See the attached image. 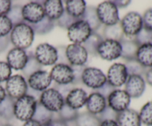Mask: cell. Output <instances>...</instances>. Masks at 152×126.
Returning a JSON list of instances; mask_svg holds the SVG:
<instances>
[{"instance_id":"20","label":"cell","mask_w":152,"mask_h":126,"mask_svg":"<svg viewBox=\"0 0 152 126\" xmlns=\"http://www.w3.org/2000/svg\"><path fill=\"white\" fill-rule=\"evenodd\" d=\"M87 99V93L83 89L74 87L66 96L65 102L71 108L78 110L86 105Z\"/></svg>"},{"instance_id":"30","label":"cell","mask_w":152,"mask_h":126,"mask_svg":"<svg viewBox=\"0 0 152 126\" xmlns=\"http://www.w3.org/2000/svg\"><path fill=\"white\" fill-rule=\"evenodd\" d=\"M75 122L77 126H99L101 124V120L97 116L88 111L79 114Z\"/></svg>"},{"instance_id":"51","label":"cell","mask_w":152,"mask_h":126,"mask_svg":"<svg viewBox=\"0 0 152 126\" xmlns=\"http://www.w3.org/2000/svg\"><path fill=\"white\" fill-rule=\"evenodd\" d=\"M112 2L117 6V8H123L127 7L131 3V1H123V0H117V1H112Z\"/></svg>"},{"instance_id":"21","label":"cell","mask_w":152,"mask_h":126,"mask_svg":"<svg viewBox=\"0 0 152 126\" xmlns=\"http://www.w3.org/2000/svg\"><path fill=\"white\" fill-rule=\"evenodd\" d=\"M116 122L119 126H142L139 114L130 108L118 113Z\"/></svg>"},{"instance_id":"34","label":"cell","mask_w":152,"mask_h":126,"mask_svg":"<svg viewBox=\"0 0 152 126\" xmlns=\"http://www.w3.org/2000/svg\"><path fill=\"white\" fill-rule=\"evenodd\" d=\"M124 65L127 70L129 76L139 75L142 76L143 75H145L147 71V68L142 66L136 59L126 61V64Z\"/></svg>"},{"instance_id":"49","label":"cell","mask_w":152,"mask_h":126,"mask_svg":"<svg viewBox=\"0 0 152 126\" xmlns=\"http://www.w3.org/2000/svg\"><path fill=\"white\" fill-rule=\"evenodd\" d=\"M10 42V40L9 35L4 37H0V53L6 50V48L8 47Z\"/></svg>"},{"instance_id":"23","label":"cell","mask_w":152,"mask_h":126,"mask_svg":"<svg viewBox=\"0 0 152 126\" xmlns=\"http://www.w3.org/2000/svg\"><path fill=\"white\" fill-rule=\"evenodd\" d=\"M120 43L122 47L121 57L123 59H124L126 61L136 59L137 51L140 45L134 39V37L126 38L124 36V37L120 40Z\"/></svg>"},{"instance_id":"15","label":"cell","mask_w":152,"mask_h":126,"mask_svg":"<svg viewBox=\"0 0 152 126\" xmlns=\"http://www.w3.org/2000/svg\"><path fill=\"white\" fill-rule=\"evenodd\" d=\"M50 75L52 80L57 84H73L74 82V73L69 65L56 64L52 68Z\"/></svg>"},{"instance_id":"28","label":"cell","mask_w":152,"mask_h":126,"mask_svg":"<svg viewBox=\"0 0 152 126\" xmlns=\"http://www.w3.org/2000/svg\"><path fill=\"white\" fill-rule=\"evenodd\" d=\"M14 99L6 96L4 100L0 102V117L5 120L12 119L14 117Z\"/></svg>"},{"instance_id":"42","label":"cell","mask_w":152,"mask_h":126,"mask_svg":"<svg viewBox=\"0 0 152 126\" xmlns=\"http://www.w3.org/2000/svg\"><path fill=\"white\" fill-rule=\"evenodd\" d=\"M117 114H118V113L114 111V110H112L110 107H108V105H107V107L105 108V110H104L102 113H100L97 117H99V119L101 120V122L105 121V120H115L116 121Z\"/></svg>"},{"instance_id":"18","label":"cell","mask_w":152,"mask_h":126,"mask_svg":"<svg viewBox=\"0 0 152 126\" xmlns=\"http://www.w3.org/2000/svg\"><path fill=\"white\" fill-rule=\"evenodd\" d=\"M28 53L23 49L13 47L7 55V63L11 69L20 71L24 68L28 62Z\"/></svg>"},{"instance_id":"44","label":"cell","mask_w":152,"mask_h":126,"mask_svg":"<svg viewBox=\"0 0 152 126\" xmlns=\"http://www.w3.org/2000/svg\"><path fill=\"white\" fill-rule=\"evenodd\" d=\"M86 68V67L85 65L83 66H71L73 73H74V82H73L74 85L82 82V75H83V72Z\"/></svg>"},{"instance_id":"16","label":"cell","mask_w":152,"mask_h":126,"mask_svg":"<svg viewBox=\"0 0 152 126\" xmlns=\"http://www.w3.org/2000/svg\"><path fill=\"white\" fill-rule=\"evenodd\" d=\"M52 79L50 74L46 71H38L31 74L28 79L29 87L37 91H44L51 84Z\"/></svg>"},{"instance_id":"38","label":"cell","mask_w":152,"mask_h":126,"mask_svg":"<svg viewBox=\"0 0 152 126\" xmlns=\"http://www.w3.org/2000/svg\"><path fill=\"white\" fill-rule=\"evenodd\" d=\"M13 25L6 15L0 16V37L8 36L13 29Z\"/></svg>"},{"instance_id":"50","label":"cell","mask_w":152,"mask_h":126,"mask_svg":"<svg viewBox=\"0 0 152 126\" xmlns=\"http://www.w3.org/2000/svg\"><path fill=\"white\" fill-rule=\"evenodd\" d=\"M44 126H68L65 122L59 119H53Z\"/></svg>"},{"instance_id":"56","label":"cell","mask_w":152,"mask_h":126,"mask_svg":"<svg viewBox=\"0 0 152 126\" xmlns=\"http://www.w3.org/2000/svg\"><path fill=\"white\" fill-rule=\"evenodd\" d=\"M6 96H7V93H6L5 89L2 86L0 85V102H1L4 100Z\"/></svg>"},{"instance_id":"17","label":"cell","mask_w":152,"mask_h":126,"mask_svg":"<svg viewBox=\"0 0 152 126\" xmlns=\"http://www.w3.org/2000/svg\"><path fill=\"white\" fill-rule=\"evenodd\" d=\"M125 90L131 98L137 99L143 94L145 89V81L139 75H130L126 82Z\"/></svg>"},{"instance_id":"6","label":"cell","mask_w":152,"mask_h":126,"mask_svg":"<svg viewBox=\"0 0 152 126\" xmlns=\"http://www.w3.org/2000/svg\"><path fill=\"white\" fill-rule=\"evenodd\" d=\"M28 87V83L25 77L20 74L11 76L6 81V93L13 99H17L25 96L27 93Z\"/></svg>"},{"instance_id":"57","label":"cell","mask_w":152,"mask_h":126,"mask_svg":"<svg viewBox=\"0 0 152 126\" xmlns=\"http://www.w3.org/2000/svg\"><path fill=\"white\" fill-rule=\"evenodd\" d=\"M1 126H13V125H10V124H4V125H2Z\"/></svg>"},{"instance_id":"4","label":"cell","mask_w":152,"mask_h":126,"mask_svg":"<svg viewBox=\"0 0 152 126\" xmlns=\"http://www.w3.org/2000/svg\"><path fill=\"white\" fill-rule=\"evenodd\" d=\"M120 22L124 36L129 38H134L143 28L142 16L137 12H129Z\"/></svg>"},{"instance_id":"9","label":"cell","mask_w":152,"mask_h":126,"mask_svg":"<svg viewBox=\"0 0 152 126\" xmlns=\"http://www.w3.org/2000/svg\"><path fill=\"white\" fill-rule=\"evenodd\" d=\"M106 82V76L99 68L87 67L83 71L82 75V82L87 87L97 90Z\"/></svg>"},{"instance_id":"40","label":"cell","mask_w":152,"mask_h":126,"mask_svg":"<svg viewBox=\"0 0 152 126\" xmlns=\"http://www.w3.org/2000/svg\"><path fill=\"white\" fill-rule=\"evenodd\" d=\"M77 20H78V19H75V18L70 16V15L65 10L64 13H62V16H60V18L57 20V25H59L60 28L68 30V28H69L72 24H74V22H77Z\"/></svg>"},{"instance_id":"7","label":"cell","mask_w":152,"mask_h":126,"mask_svg":"<svg viewBox=\"0 0 152 126\" xmlns=\"http://www.w3.org/2000/svg\"><path fill=\"white\" fill-rule=\"evenodd\" d=\"M92 33L87 22L79 19L68 28V37L74 44H83Z\"/></svg>"},{"instance_id":"31","label":"cell","mask_w":152,"mask_h":126,"mask_svg":"<svg viewBox=\"0 0 152 126\" xmlns=\"http://www.w3.org/2000/svg\"><path fill=\"white\" fill-rule=\"evenodd\" d=\"M103 36L105 39H111L120 42L124 37L120 22L110 26H105L103 29Z\"/></svg>"},{"instance_id":"19","label":"cell","mask_w":152,"mask_h":126,"mask_svg":"<svg viewBox=\"0 0 152 126\" xmlns=\"http://www.w3.org/2000/svg\"><path fill=\"white\" fill-rule=\"evenodd\" d=\"M86 105L88 112L97 116L105 110L108 105L107 99L100 93L95 91L88 96Z\"/></svg>"},{"instance_id":"26","label":"cell","mask_w":152,"mask_h":126,"mask_svg":"<svg viewBox=\"0 0 152 126\" xmlns=\"http://www.w3.org/2000/svg\"><path fill=\"white\" fill-rule=\"evenodd\" d=\"M81 19L87 22L88 25L90 26L91 29L94 32H96V31L100 28L101 25H102L98 19L96 7H93V6L86 7L84 14L82 16Z\"/></svg>"},{"instance_id":"43","label":"cell","mask_w":152,"mask_h":126,"mask_svg":"<svg viewBox=\"0 0 152 126\" xmlns=\"http://www.w3.org/2000/svg\"><path fill=\"white\" fill-rule=\"evenodd\" d=\"M142 18V25L143 28L152 31V8L148 9L144 13Z\"/></svg>"},{"instance_id":"22","label":"cell","mask_w":152,"mask_h":126,"mask_svg":"<svg viewBox=\"0 0 152 126\" xmlns=\"http://www.w3.org/2000/svg\"><path fill=\"white\" fill-rule=\"evenodd\" d=\"M42 6L45 16L52 21H57L65 11L62 1L60 0H47L43 1Z\"/></svg>"},{"instance_id":"53","label":"cell","mask_w":152,"mask_h":126,"mask_svg":"<svg viewBox=\"0 0 152 126\" xmlns=\"http://www.w3.org/2000/svg\"><path fill=\"white\" fill-rule=\"evenodd\" d=\"M26 94L30 95V96H33V97H34L36 99H38V98H39V99L40 95H41V93H40V92L37 91V90H33L32 88H31V87H28V90H27V93H26Z\"/></svg>"},{"instance_id":"36","label":"cell","mask_w":152,"mask_h":126,"mask_svg":"<svg viewBox=\"0 0 152 126\" xmlns=\"http://www.w3.org/2000/svg\"><path fill=\"white\" fill-rule=\"evenodd\" d=\"M22 6L19 4H14L12 5L11 8L7 13V17L10 19L13 26L22 23L24 22L23 17H22Z\"/></svg>"},{"instance_id":"52","label":"cell","mask_w":152,"mask_h":126,"mask_svg":"<svg viewBox=\"0 0 152 126\" xmlns=\"http://www.w3.org/2000/svg\"><path fill=\"white\" fill-rule=\"evenodd\" d=\"M145 77L146 82L152 87V68L147 70L145 74Z\"/></svg>"},{"instance_id":"37","label":"cell","mask_w":152,"mask_h":126,"mask_svg":"<svg viewBox=\"0 0 152 126\" xmlns=\"http://www.w3.org/2000/svg\"><path fill=\"white\" fill-rule=\"evenodd\" d=\"M139 115L141 122L147 126H152V101L142 106Z\"/></svg>"},{"instance_id":"3","label":"cell","mask_w":152,"mask_h":126,"mask_svg":"<svg viewBox=\"0 0 152 126\" xmlns=\"http://www.w3.org/2000/svg\"><path fill=\"white\" fill-rule=\"evenodd\" d=\"M96 9L99 22L105 26L114 25L120 22L118 8L112 1H103Z\"/></svg>"},{"instance_id":"48","label":"cell","mask_w":152,"mask_h":126,"mask_svg":"<svg viewBox=\"0 0 152 126\" xmlns=\"http://www.w3.org/2000/svg\"><path fill=\"white\" fill-rule=\"evenodd\" d=\"M11 7V1H10V0H0V16L7 15Z\"/></svg>"},{"instance_id":"8","label":"cell","mask_w":152,"mask_h":126,"mask_svg":"<svg viewBox=\"0 0 152 126\" xmlns=\"http://www.w3.org/2000/svg\"><path fill=\"white\" fill-rule=\"evenodd\" d=\"M34 56L37 62L42 66L56 65L58 59L57 50L48 43H42L36 47Z\"/></svg>"},{"instance_id":"35","label":"cell","mask_w":152,"mask_h":126,"mask_svg":"<svg viewBox=\"0 0 152 126\" xmlns=\"http://www.w3.org/2000/svg\"><path fill=\"white\" fill-rule=\"evenodd\" d=\"M59 119L65 122H74L77 119V117L79 115L78 111L74 108H71L66 104L63 105L60 111L58 112Z\"/></svg>"},{"instance_id":"5","label":"cell","mask_w":152,"mask_h":126,"mask_svg":"<svg viewBox=\"0 0 152 126\" xmlns=\"http://www.w3.org/2000/svg\"><path fill=\"white\" fill-rule=\"evenodd\" d=\"M39 102L46 109L53 113L59 112L65 104L63 96L53 87L42 92Z\"/></svg>"},{"instance_id":"47","label":"cell","mask_w":152,"mask_h":126,"mask_svg":"<svg viewBox=\"0 0 152 126\" xmlns=\"http://www.w3.org/2000/svg\"><path fill=\"white\" fill-rule=\"evenodd\" d=\"M114 90H115V87L111 86L108 82H106L102 87H99V89H97V91L96 92L100 93L101 95H102V96L107 99L108 96H109V95L111 94V93H112Z\"/></svg>"},{"instance_id":"14","label":"cell","mask_w":152,"mask_h":126,"mask_svg":"<svg viewBox=\"0 0 152 126\" xmlns=\"http://www.w3.org/2000/svg\"><path fill=\"white\" fill-rule=\"evenodd\" d=\"M129 77L127 70L124 64L114 63L107 73V82L114 87H120L126 84Z\"/></svg>"},{"instance_id":"13","label":"cell","mask_w":152,"mask_h":126,"mask_svg":"<svg viewBox=\"0 0 152 126\" xmlns=\"http://www.w3.org/2000/svg\"><path fill=\"white\" fill-rule=\"evenodd\" d=\"M131 103V97L126 90L115 89L107 98V105L117 113L128 109Z\"/></svg>"},{"instance_id":"32","label":"cell","mask_w":152,"mask_h":126,"mask_svg":"<svg viewBox=\"0 0 152 126\" xmlns=\"http://www.w3.org/2000/svg\"><path fill=\"white\" fill-rule=\"evenodd\" d=\"M29 25L33 29L34 34L44 35V34H48L49 32H50L53 29V28H54V21L50 20V19L45 16L38 23L32 24V25Z\"/></svg>"},{"instance_id":"27","label":"cell","mask_w":152,"mask_h":126,"mask_svg":"<svg viewBox=\"0 0 152 126\" xmlns=\"http://www.w3.org/2000/svg\"><path fill=\"white\" fill-rule=\"evenodd\" d=\"M103 38L96 32L92 31L90 36L83 43V46L85 47L88 53L92 56H97V48L99 44L102 42Z\"/></svg>"},{"instance_id":"45","label":"cell","mask_w":152,"mask_h":126,"mask_svg":"<svg viewBox=\"0 0 152 126\" xmlns=\"http://www.w3.org/2000/svg\"><path fill=\"white\" fill-rule=\"evenodd\" d=\"M74 84H56V85L54 86L53 88L56 89L59 93H61L62 96L64 97V99H65L67 95L68 94L70 91H71L72 89L74 88Z\"/></svg>"},{"instance_id":"2","label":"cell","mask_w":152,"mask_h":126,"mask_svg":"<svg viewBox=\"0 0 152 126\" xmlns=\"http://www.w3.org/2000/svg\"><path fill=\"white\" fill-rule=\"evenodd\" d=\"M38 101L33 96L25 94L14 102V117L20 121L32 119Z\"/></svg>"},{"instance_id":"12","label":"cell","mask_w":152,"mask_h":126,"mask_svg":"<svg viewBox=\"0 0 152 126\" xmlns=\"http://www.w3.org/2000/svg\"><path fill=\"white\" fill-rule=\"evenodd\" d=\"M22 17L24 22L32 25L37 24L45 16L42 4L38 1H31L22 7Z\"/></svg>"},{"instance_id":"33","label":"cell","mask_w":152,"mask_h":126,"mask_svg":"<svg viewBox=\"0 0 152 126\" xmlns=\"http://www.w3.org/2000/svg\"><path fill=\"white\" fill-rule=\"evenodd\" d=\"M28 62L22 69V74L27 79H28V77L34 73L42 70V65L37 62L35 56H34V53L32 51H30L28 53Z\"/></svg>"},{"instance_id":"39","label":"cell","mask_w":152,"mask_h":126,"mask_svg":"<svg viewBox=\"0 0 152 126\" xmlns=\"http://www.w3.org/2000/svg\"><path fill=\"white\" fill-rule=\"evenodd\" d=\"M134 39L139 45L143 44H152V31L142 28L139 34L135 36Z\"/></svg>"},{"instance_id":"11","label":"cell","mask_w":152,"mask_h":126,"mask_svg":"<svg viewBox=\"0 0 152 126\" xmlns=\"http://www.w3.org/2000/svg\"><path fill=\"white\" fill-rule=\"evenodd\" d=\"M67 59L71 66H83L88 61V53L80 44H70L65 49Z\"/></svg>"},{"instance_id":"25","label":"cell","mask_w":152,"mask_h":126,"mask_svg":"<svg viewBox=\"0 0 152 126\" xmlns=\"http://www.w3.org/2000/svg\"><path fill=\"white\" fill-rule=\"evenodd\" d=\"M136 59L145 68H152V44L140 45L137 51Z\"/></svg>"},{"instance_id":"54","label":"cell","mask_w":152,"mask_h":126,"mask_svg":"<svg viewBox=\"0 0 152 126\" xmlns=\"http://www.w3.org/2000/svg\"><path fill=\"white\" fill-rule=\"evenodd\" d=\"M99 126H119L115 120H105L101 122Z\"/></svg>"},{"instance_id":"24","label":"cell","mask_w":152,"mask_h":126,"mask_svg":"<svg viewBox=\"0 0 152 126\" xmlns=\"http://www.w3.org/2000/svg\"><path fill=\"white\" fill-rule=\"evenodd\" d=\"M86 7L84 0H68L65 1V10L70 16L79 20L84 14Z\"/></svg>"},{"instance_id":"41","label":"cell","mask_w":152,"mask_h":126,"mask_svg":"<svg viewBox=\"0 0 152 126\" xmlns=\"http://www.w3.org/2000/svg\"><path fill=\"white\" fill-rule=\"evenodd\" d=\"M11 68L5 62H0V82H6L11 76Z\"/></svg>"},{"instance_id":"46","label":"cell","mask_w":152,"mask_h":126,"mask_svg":"<svg viewBox=\"0 0 152 126\" xmlns=\"http://www.w3.org/2000/svg\"><path fill=\"white\" fill-rule=\"evenodd\" d=\"M65 49L66 47L65 46H59L56 48L57 50L58 59L56 64H65V65H69L68 59H67L66 54H65Z\"/></svg>"},{"instance_id":"29","label":"cell","mask_w":152,"mask_h":126,"mask_svg":"<svg viewBox=\"0 0 152 126\" xmlns=\"http://www.w3.org/2000/svg\"><path fill=\"white\" fill-rule=\"evenodd\" d=\"M53 114L51 111H48L46 109L45 107H43L39 102H37V108H36L35 113L32 119L35 120V121L38 122L39 124L44 126L45 125L47 124L48 122L53 119Z\"/></svg>"},{"instance_id":"10","label":"cell","mask_w":152,"mask_h":126,"mask_svg":"<svg viewBox=\"0 0 152 126\" xmlns=\"http://www.w3.org/2000/svg\"><path fill=\"white\" fill-rule=\"evenodd\" d=\"M121 44L115 40L103 39L97 48V56L104 60H115L121 56Z\"/></svg>"},{"instance_id":"1","label":"cell","mask_w":152,"mask_h":126,"mask_svg":"<svg viewBox=\"0 0 152 126\" xmlns=\"http://www.w3.org/2000/svg\"><path fill=\"white\" fill-rule=\"evenodd\" d=\"M34 34L31 26L26 22H22L13 27L10 34V42L15 47L25 50L32 44Z\"/></svg>"},{"instance_id":"55","label":"cell","mask_w":152,"mask_h":126,"mask_svg":"<svg viewBox=\"0 0 152 126\" xmlns=\"http://www.w3.org/2000/svg\"><path fill=\"white\" fill-rule=\"evenodd\" d=\"M23 126H42L38 122L35 121L34 119H30L28 121H26L24 123Z\"/></svg>"}]
</instances>
